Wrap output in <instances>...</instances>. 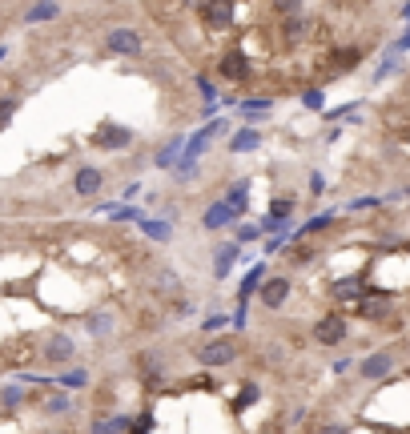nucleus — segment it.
Segmentation results:
<instances>
[{"label":"nucleus","mask_w":410,"mask_h":434,"mask_svg":"<svg viewBox=\"0 0 410 434\" xmlns=\"http://www.w3.org/2000/svg\"><path fill=\"white\" fill-rule=\"evenodd\" d=\"M237 354H241V342H237V334H229V330H217V338H210V342L198 346L201 366H229V362H237Z\"/></svg>","instance_id":"f257e3e1"},{"label":"nucleus","mask_w":410,"mask_h":434,"mask_svg":"<svg viewBox=\"0 0 410 434\" xmlns=\"http://www.w3.org/2000/svg\"><path fill=\"white\" fill-rule=\"evenodd\" d=\"M89 145L97 153H125L133 145V129H125V125H117V121H101L97 129H93V137H89Z\"/></svg>","instance_id":"f03ea898"},{"label":"nucleus","mask_w":410,"mask_h":434,"mask_svg":"<svg viewBox=\"0 0 410 434\" xmlns=\"http://www.w3.org/2000/svg\"><path fill=\"white\" fill-rule=\"evenodd\" d=\"M222 133H229V121H225V117H217V121H205L193 137H186L181 153H186V157H198V161H201V157H205V149H210V145H213V141H217Z\"/></svg>","instance_id":"7ed1b4c3"},{"label":"nucleus","mask_w":410,"mask_h":434,"mask_svg":"<svg viewBox=\"0 0 410 434\" xmlns=\"http://www.w3.org/2000/svg\"><path fill=\"white\" fill-rule=\"evenodd\" d=\"M290 290H294V282H290V273H266V282L258 285V302L266 306V310H282L290 302Z\"/></svg>","instance_id":"20e7f679"},{"label":"nucleus","mask_w":410,"mask_h":434,"mask_svg":"<svg viewBox=\"0 0 410 434\" xmlns=\"http://www.w3.org/2000/svg\"><path fill=\"white\" fill-rule=\"evenodd\" d=\"M314 342L318 346H342L346 342V334H350V322L342 318V314H322L318 322H314Z\"/></svg>","instance_id":"39448f33"},{"label":"nucleus","mask_w":410,"mask_h":434,"mask_svg":"<svg viewBox=\"0 0 410 434\" xmlns=\"http://www.w3.org/2000/svg\"><path fill=\"white\" fill-rule=\"evenodd\" d=\"M105 49L113 52V57H145V40H141V33L137 28H113L109 37H105Z\"/></svg>","instance_id":"423d86ee"},{"label":"nucleus","mask_w":410,"mask_h":434,"mask_svg":"<svg viewBox=\"0 0 410 434\" xmlns=\"http://www.w3.org/2000/svg\"><path fill=\"white\" fill-rule=\"evenodd\" d=\"M237 217H241V213H237L225 198H217V201H210V205H205V213H201V229H210V234H222V229H234Z\"/></svg>","instance_id":"0eeeda50"},{"label":"nucleus","mask_w":410,"mask_h":434,"mask_svg":"<svg viewBox=\"0 0 410 434\" xmlns=\"http://www.w3.org/2000/svg\"><path fill=\"white\" fill-rule=\"evenodd\" d=\"M354 314H358L362 322H386V318H390V294H382V290H366V294L354 302Z\"/></svg>","instance_id":"6e6552de"},{"label":"nucleus","mask_w":410,"mask_h":434,"mask_svg":"<svg viewBox=\"0 0 410 434\" xmlns=\"http://www.w3.org/2000/svg\"><path fill=\"white\" fill-rule=\"evenodd\" d=\"M390 374H394V354L390 350H374L358 362V378H366V382H382Z\"/></svg>","instance_id":"1a4fd4ad"},{"label":"nucleus","mask_w":410,"mask_h":434,"mask_svg":"<svg viewBox=\"0 0 410 434\" xmlns=\"http://www.w3.org/2000/svg\"><path fill=\"white\" fill-rule=\"evenodd\" d=\"M198 13H201V25L210 33H222V28L234 25V0H205Z\"/></svg>","instance_id":"9d476101"},{"label":"nucleus","mask_w":410,"mask_h":434,"mask_svg":"<svg viewBox=\"0 0 410 434\" xmlns=\"http://www.w3.org/2000/svg\"><path fill=\"white\" fill-rule=\"evenodd\" d=\"M241 258H246L241 241H222V246H213V278H217V282H225Z\"/></svg>","instance_id":"9b49d317"},{"label":"nucleus","mask_w":410,"mask_h":434,"mask_svg":"<svg viewBox=\"0 0 410 434\" xmlns=\"http://www.w3.org/2000/svg\"><path fill=\"white\" fill-rule=\"evenodd\" d=\"M40 358L49 362V366H69L76 358V342L69 334H52L45 346H40Z\"/></svg>","instance_id":"f8f14e48"},{"label":"nucleus","mask_w":410,"mask_h":434,"mask_svg":"<svg viewBox=\"0 0 410 434\" xmlns=\"http://www.w3.org/2000/svg\"><path fill=\"white\" fill-rule=\"evenodd\" d=\"M217 76H225V81H249V57L241 49H225L217 57Z\"/></svg>","instance_id":"ddd939ff"},{"label":"nucleus","mask_w":410,"mask_h":434,"mask_svg":"<svg viewBox=\"0 0 410 434\" xmlns=\"http://www.w3.org/2000/svg\"><path fill=\"white\" fill-rule=\"evenodd\" d=\"M37 354H40L37 342H33V338H21V342H8V346L0 350V366H13V370H21V366H28Z\"/></svg>","instance_id":"4468645a"},{"label":"nucleus","mask_w":410,"mask_h":434,"mask_svg":"<svg viewBox=\"0 0 410 434\" xmlns=\"http://www.w3.org/2000/svg\"><path fill=\"white\" fill-rule=\"evenodd\" d=\"M101 189H105V173H101L97 165H81L73 173V193L76 198H97Z\"/></svg>","instance_id":"2eb2a0df"},{"label":"nucleus","mask_w":410,"mask_h":434,"mask_svg":"<svg viewBox=\"0 0 410 434\" xmlns=\"http://www.w3.org/2000/svg\"><path fill=\"white\" fill-rule=\"evenodd\" d=\"M93 382V374L85 370V366H61V370L52 374V386H61V390H85V386Z\"/></svg>","instance_id":"dca6fc26"},{"label":"nucleus","mask_w":410,"mask_h":434,"mask_svg":"<svg viewBox=\"0 0 410 434\" xmlns=\"http://www.w3.org/2000/svg\"><path fill=\"white\" fill-rule=\"evenodd\" d=\"M137 229H141V234L145 237H153V241H173V222H157V217H149V213H141V217H137Z\"/></svg>","instance_id":"f3484780"},{"label":"nucleus","mask_w":410,"mask_h":434,"mask_svg":"<svg viewBox=\"0 0 410 434\" xmlns=\"http://www.w3.org/2000/svg\"><path fill=\"white\" fill-rule=\"evenodd\" d=\"M28 28L33 25H45V21H61V4L57 0H37L33 8H25V16H21Z\"/></svg>","instance_id":"a211bd4d"},{"label":"nucleus","mask_w":410,"mask_h":434,"mask_svg":"<svg viewBox=\"0 0 410 434\" xmlns=\"http://www.w3.org/2000/svg\"><path fill=\"white\" fill-rule=\"evenodd\" d=\"M237 113H241V121H261V117L273 113V97H241Z\"/></svg>","instance_id":"6ab92c4d"},{"label":"nucleus","mask_w":410,"mask_h":434,"mask_svg":"<svg viewBox=\"0 0 410 434\" xmlns=\"http://www.w3.org/2000/svg\"><path fill=\"white\" fill-rule=\"evenodd\" d=\"M266 273H270V265H266V261L249 265L246 278H241V285H237V302H249V298H254V294H258V285L266 282Z\"/></svg>","instance_id":"aec40b11"},{"label":"nucleus","mask_w":410,"mask_h":434,"mask_svg":"<svg viewBox=\"0 0 410 434\" xmlns=\"http://www.w3.org/2000/svg\"><path fill=\"white\" fill-rule=\"evenodd\" d=\"M40 410H45L49 418H69V414H73V398H69V390H61V386H57V390L40 402Z\"/></svg>","instance_id":"412c9836"},{"label":"nucleus","mask_w":410,"mask_h":434,"mask_svg":"<svg viewBox=\"0 0 410 434\" xmlns=\"http://www.w3.org/2000/svg\"><path fill=\"white\" fill-rule=\"evenodd\" d=\"M25 402H28V394H25V382H21V378L8 382V386H0V410H4V414H16Z\"/></svg>","instance_id":"4be33fe9"},{"label":"nucleus","mask_w":410,"mask_h":434,"mask_svg":"<svg viewBox=\"0 0 410 434\" xmlns=\"http://www.w3.org/2000/svg\"><path fill=\"white\" fill-rule=\"evenodd\" d=\"M181 145H186V137L177 133L169 145H161V149L153 153V165L161 169V173H173V165H177V157H181Z\"/></svg>","instance_id":"5701e85b"},{"label":"nucleus","mask_w":410,"mask_h":434,"mask_svg":"<svg viewBox=\"0 0 410 434\" xmlns=\"http://www.w3.org/2000/svg\"><path fill=\"white\" fill-rule=\"evenodd\" d=\"M366 290H370V285L362 282V278H338V282L330 285V294H334L338 302H358Z\"/></svg>","instance_id":"b1692460"},{"label":"nucleus","mask_w":410,"mask_h":434,"mask_svg":"<svg viewBox=\"0 0 410 434\" xmlns=\"http://www.w3.org/2000/svg\"><path fill=\"white\" fill-rule=\"evenodd\" d=\"M306 33H310V21L302 16V8H298V13H282V37H286L290 45H298Z\"/></svg>","instance_id":"393cba45"},{"label":"nucleus","mask_w":410,"mask_h":434,"mask_svg":"<svg viewBox=\"0 0 410 434\" xmlns=\"http://www.w3.org/2000/svg\"><path fill=\"white\" fill-rule=\"evenodd\" d=\"M229 153H254L261 149V133L258 129H237L234 137H229V145H225Z\"/></svg>","instance_id":"a878e982"},{"label":"nucleus","mask_w":410,"mask_h":434,"mask_svg":"<svg viewBox=\"0 0 410 434\" xmlns=\"http://www.w3.org/2000/svg\"><path fill=\"white\" fill-rule=\"evenodd\" d=\"M249 185H254V181H249V177H241V181H234V185L225 189V201H229L237 213H249Z\"/></svg>","instance_id":"bb28decb"},{"label":"nucleus","mask_w":410,"mask_h":434,"mask_svg":"<svg viewBox=\"0 0 410 434\" xmlns=\"http://www.w3.org/2000/svg\"><path fill=\"white\" fill-rule=\"evenodd\" d=\"M338 222V210H322V213H314L306 225H298V237H314V234H322V229H330V225Z\"/></svg>","instance_id":"cd10ccee"},{"label":"nucleus","mask_w":410,"mask_h":434,"mask_svg":"<svg viewBox=\"0 0 410 434\" xmlns=\"http://www.w3.org/2000/svg\"><path fill=\"white\" fill-rule=\"evenodd\" d=\"M173 177L181 181V185H186V181H198V177H201L198 157H186V153H181V157H177V165H173Z\"/></svg>","instance_id":"c85d7f7f"},{"label":"nucleus","mask_w":410,"mask_h":434,"mask_svg":"<svg viewBox=\"0 0 410 434\" xmlns=\"http://www.w3.org/2000/svg\"><path fill=\"white\" fill-rule=\"evenodd\" d=\"M294 210H298V201H294V193H290V198H273L266 213H273L278 222H294Z\"/></svg>","instance_id":"c756f323"},{"label":"nucleus","mask_w":410,"mask_h":434,"mask_svg":"<svg viewBox=\"0 0 410 434\" xmlns=\"http://www.w3.org/2000/svg\"><path fill=\"white\" fill-rule=\"evenodd\" d=\"M261 237H266V234H261V225H237L234 222V241H241V246H254V241H261Z\"/></svg>","instance_id":"7c9ffc66"},{"label":"nucleus","mask_w":410,"mask_h":434,"mask_svg":"<svg viewBox=\"0 0 410 434\" xmlns=\"http://www.w3.org/2000/svg\"><path fill=\"white\" fill-rule=\"evenodd\" d=\"M358 109H362V101H346V105H338L330 113L322 109V121H346V117H358Z\"/></svg>","instance_id":"2f4dec72"},{"label":"nucleus","mask_w":410,"mask_h":434,"mask_svg":"<svg viewBox=\"0 0 410 434\" xmlns=\"http://www.w3.org/2000/svg\"><path fill=\"white\" fill-rule=\"evenodd\" d=\"M85 326H89V334H109V330H113V314H105V310L89 314Z\"/></svg>","instance_id":"473e14b6"},{"label":"nucleus","mask_w":410,"mask_h":434,"mask_svg":"<svg viewBox=\"0 0 410 434\" xmlns=\"http://www.w3.org/2000/svg\"><path fill=\"white\" fill-rule=\"evenodd\" d=\"M338 61H334V69H342V73H346V69H358L362 64V52L358 49H342V52H334Z\"/></svg>","instance_id":"72a5a7b5"},{"label":"nucleus","mask_w":410,"mask_h":434,"mask_svg":"<svg viewBox=\"0 0 410 434\" xmlns=\"http://www.w3.org/2000/svg\"><path fill=\"white\" fill-rule=\"evenodd\" d=\"M141 213H145L141 205H113V210H109V217H113V222H137Z\"/></svg>","instance_id":"f704fd0d"},{"label":"nucleus","mask_w":410,"mask_h":434,"mask_svg":"<svg viewBox=\"0 0 410 434\" xmlns=\"http://www.w3.org/2000/svg\"><path fill=\"white\" fill-rule=\"evenodd\" d=\"M16 109H21V101H16V97H4V101H0V129H8V125H13Z\"/></svg>","instance_id":"c9c22d12"},{"label":"nucleus","mask_w":410,"mask_h":434,"mask_svg":"<svg viewBox=\"0 0 410 434\" xmlns=\"http://www.w3.org/2000/svg\"><path fill=\"white\" fill-rule=\"evenodd\" d=\"M217 330H229V314H210L201 322V334H217Z\"/></svg>","instance_id":"e433bc0d"},{"label":"nucleus","mask_w":410,"mask_h":434,"mask_svg":"<svg viewBox=\"0 0 410 434\" xmlns=\"http://www.w3.org/2000/svg\"><path fill=\"white\" fill-rule=\"evenodd\" d=\"M302 105H306V109H318V113H322V109H326V93H322V88H306V93H302Z\"/></svg>","instance_id":"4c0bfd02"},{"label":"nucleus","mask_w":410,"mask_h":434,"mask_svg":"<svg viewBox=\"0 0 410 434\" xmlns=\"http://www.w3.org/2000/svg\"><path fill=\"white\" fill-rule=\"evenodd\" d=\"M254 398H258V386H254V382H246V386H241V394L234 398V410H246L249 402H254Z\"/></svg>","instance_id":"58836bf2"},{"label":"nucleus","mask_w":410,"mask_h":434,"mask_svg":"<svg viewBox=\"0 0 410 434\" xmlns=\"http://www.w3.org/2000/svg\"><path fill=\"white\" fill-rule=\"evenodd\" d=\"M378 205H386V198H354V201H350V213H362V210H378Z\"/></svg>","instance_id":"ea45409f"},{"label":"nucleus","mask_w":410,"mask_h":434,"mask_svg":"<svg viewBox=\"0 0 410 434\" xmlns=\"http://www.w3.org/2000/svg\"><path fill=\"white\" fill-rule=\"evenodd\" d=\"M193 81H198V93H201V101H213V97H217V88H213V81H210V76H205V73H198V76H193Z\"/></svg>","instance_id":"a19ab883"},{"label":"nucleus","mask_w":410,"mask_h":434,"mask_svg":"<svg viewBox=\"0 0 410 434\" xmlns=\"http://www.w3.org/2000/svg\"><path fill=\"white\" fill-rule=\"evenodd\" d=\"M398 69V57H394V49H390V57H386L382 64H378V69H374V81H382V76H390Z\"/></svg>","instance_id":"79ce46f5"},{"label":"nucleus","mask_w":410,"mask_h":434,"mask_svg":"<svg viewBox=\"0 0 410 434\" xmlns=\"http://www.w3.org/2000/svg\"><path fill=\"white\" fill-rule=\"evenodd\" d=\"M270 4H273V13L282 16V13H298V8L306 4V0H270Z\"/></svg>","instance_id":"37998d69"},{"label":"nucleus","mask_w":410,"mask_h":434,"mask_svg":"<svg viewBox=\"0 0 410 434\" xmlns=\"http://www.w3.org/2000/svg\"><path fill=\"white\" fill-rule=\"evenodd\" d=\"M157 285H161L165 294H173V290H177V273H173V270H161V278H157Z\"/></svg>","instance_id":"c03bdc74"},{"label":"nucleus","mask_w":410,"mask_h":434,"mask_svg":"<svg viewBox=\"0 0 410 434\" xmlns=\"http://www.w3.org/2000/svg\"><path fill=\"white\" fill-rule=\"evenodd\" d=\"M310 193H314V198H322V193H326V177L318 173V169L310 173Z\"/></svg>","instance_id":"a18cd8bd"},{"label":"nucleus","mask_w":410,"mask_h":434,"mask_svg":"<svg viewBox=\"0 0 410 434\" xmlns=\"http://www.w3.org/2000/svg\"><path fill=\"white\" fill-rule=\"evenodd\" d=\"M157 426V418L153 414H141V418H133V430H153Z\"/></svg>","instance_id":"49530a36"},{"label":"nucleus","mask_w":410,"mask_h":434,"mask_svg":"<svg viewBox=\"0 0 410 434\" xmlns=\"http://www.w3.org/2000/svg\"><path fill=\"white\" fill-rule=\"evenodd\" d=\"M133 198H141V181H129V185L121 189V201H133Z\"/></svg>","instance_id":"de8ad7c7"},{"label":"nucleus","mask_w":410,"mask_h":434,"mask_svg":"<svg viewBox=\"0 0 410 434\" xmlns=\"http://www.w3.org/2000/svg\"><path fill=\"white\" fill-rule=\"evenodd\" d=\"M406 49H410V25H406V33L394 40V52H406Z\"/></svg>","instance_id":"09e8293b"},{"label":"nucleus","mask_w":410,"mask_h":434,"mask_svg":"<svg viewBox=\"0 0 410 434\" xmlns=\"http://www.w3.org/2000/svg\"><path fill=\"white\" fill-rule=\"evenodd\" d=\"M350 366H354V362H350V358H338V362H334V374H346Z\"/></svg>","instance_id":"8fccbe9b"},{"label":"nucleus","mask_w":410,"mask_h":434,"mask_svg":"<svg viewBox=\"0 0 410 434\" xmlns=\"http://www.w3.org/2000/svg\"><path fill=\"white\" fill-rule=\"evenodd\" d=\"M402 16H406V21H410V0H406V4H402Z\"/></svg>","instance_id":"3c124183"},{"label":"nucleus","mask_w":410,"mask_h":434,"mask_svg":"<svg viewBox=\"0 0 410 434\" xmlns=\"http://www.w3.org/2000/svg\"><path fill=\"white\" fill-rule=\"evenodd\" d=\"M186 4H193V8H201V4H205V0H186Z\"/></svg>","instance_id":"603ef678"},{"label":"nucleus","mask_w":410,"mask_h":434,"mask_svg":"<svg viewBox=\"0 0 410 434\" xmlns=\"http://www.w3.org/2000/svg\"><path fill=\"white\" fill-rule=\"evenodd\" d=\"M4 57H8V49H4V45H0V61H4Z\"/></svg>","instance_id":"864d4df0"},{"label":"nucleus","mask_w":410,"mask_h":434,"mask_svg":"<svg viewBox=\"0 0 410 434\" xmlns=\"http://www.w3.org/2000/svg\"><path fill=\"white\" fill-rule=\"evenodd\" d=\"M402 198H410V185H406V189H402Z\"/></svg>","instance_id":"5fc2aeb1"}]
</instances>
